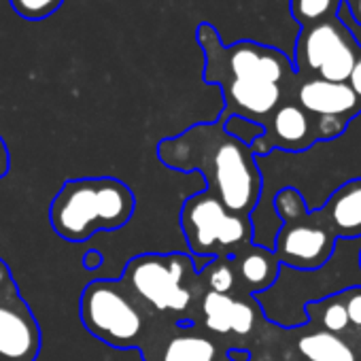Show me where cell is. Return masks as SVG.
<instances>
[{"instance_id":"6da1fadb","label":"cell","mask_w":361,"mask_h":361,"mask_svg":"<svg viewBox=\"0 0 361 361\" xmlns=\"http://www.w3.org/2000/svg\"><path fill=\"white\" fill-rule=\"evenodd\" d=\"M157 159L176 172H200L207 192L228 211L251 217L264 192V178L251 147L226 132L224 121L194 123L157 145Z\"/></svg>"},{"instance_id":"7a4b0ae2","label":"cell","mask_w":361,"mask_h":361,"mask_svg":"<svg viewBox=\"0 0 361 361\" xmlns=\"http://www.w3.org/2000/svg\"><path fill=\"white\" fill-rule=\"evenodd\" d=\"M136 196L115 176L68 178L49 204V226L66 243H85L98 232H115L130 224Z\"/></svg>"},{"instance_id":"3957f363","label":"cell","mask_w":361,"mask_h":361,"mask_svg":"<svg viewBox=\"0 0 361 361\" xmlns=\"http://www.w3.org/2000/svg\"><path fill=\"white\" fill-rule=\"evenodd\" d=\"M128 289L155 314L185 319L198 293H204L198 268L185 253H145L132 257L121 274Z\"/></svg>"},{"instance_id":"277c9868","label":"cell","mask_w":361,"mask_h":361,"mask_svg":"<svg viewBox=\"0 0 361 361\" xmlns=\"http://www.w3.org/2000/svg\"><path fill=\"white\" fill-rule=\"evenodd\" d=\"M83 327L113 348H142L151 312L121 279H96L79 300Z\"/></svg>"},{"instance_id":"5b68a950","label":"cell","mask_w":361,"mask_h":361,"mask_svg":"<svg viewBox=\"0 0 361 361\" xmlns=\"http://www.w3.org/2000/svg\"><path fill=\"white\" fill-rule=\"evenodd\" d=\"M196 41L204 54V83L215 85L221 79H251L291 87L300 81L293 71L291 58L285 56L281 49L255 41L224 45L217 30L207 22L198 24Z\"/></svg>"},{"instance_id":"8992f818","label":"cell","mask_w":361,"mask_h":361,"mask_svg":"<svg viewBox=\"0 0 361 361\" xmlns=\"http://www.w3.org/2000/svg\"><path fill=\"white\" fill-rule=\"evenodd\" d=\"M178 221L192 255L207 257V264L219 257L232 259L253 245L251 217L228 211L209 192L190 196L180 207Z\"/></svg>"},{"instance_id":"52a82bcc","label":"cell","mask_w":361,"mask_h":361,"mask_svg":"<svg viewBox=\"0 0 361 361\" xmlns=\"http://www.w3.org/2000/svg\"><path fill=\"white\" fill-rule=\"evenodd\" d=\"M359 51L357 37L338 13L327 22L300 28L291 64L302 79L346 83Z\"/></svg>"},{"instance_id":"ba28073f","label":"cell","mask_w":361,"mask_h":361,"mask_svg":"<svg viewBox=\"0 0 361 361\" xmlns=\"http://www.w3.org/2000/svg\"><path fill=\"white\" fill-rule=\"evenodd\" d=\"M336 243L338 238L323 226L317 211H308L298 219L281 224L272 251L285 268L317 270L331 259Z\"/></svg>"},{"instance_id":"9c48e42d","label":"cell","mask_w":361,"mask_h":361,"mask_svg":"<svg viewBox=\"0 0 361 361\" xmlns=\"http://www.w3.org/2000/svg\"><path fill=\"white\" fill-rule=\"evenodd\" d=\"M41 327L18 285L0 295V361H37Z\"/></svg>"},{"instance_id":"30bf717a","label":"cell","mask_w":361,"mask_h":361,"mask_svg":"<svg viewBox=\"0 0 361 361\" xmlns=\"http://www.w3.org/2000/svg\"><path fill=\"white\" fill-rule=\"evenodd\" d=\"M314 142V121L295 102L293 96L276 106V111L264 123V134L251 145V151L255 157H266L274 149H283L287 153H302L308 151Z\"/></svg>"},{"instance_id":"8fae6325","label":"cell","mask_w":361,"mask_h":361,"mask_svg":"<svg viewBox=\"0 0 361 361\" xmlns=\"http://www.w3.org/2000/svg\"><path fill=\"white\" fill-rule=\"evenodd\" d=\"M200 312L204 327L217 336L247 338L257 327L259 304L251 295L204 291L200 295Z\"/></svg>"},{"instance_id":"7c38bea8","label":"cell","mask_w":361,"mask_h":361,"mask_svg":"<svg viewBox=\"0 0 361 361\" xmlns=\"http://www.w3.org/2000/svg\"><path fill=\"white\" fill-rule=\"evenodd\" d=\"M295 102L312 117L355 119L361 104L346 83H331L323 79H302L295 90Z\"/></svg>"},{"instance_id":"4fadbf2b","label":"cell","mask_w":361,"mask_h":361,"mask_svg":"<svg viewBox=\"0 0 361 361\" xmlns=\"http://www.w3.org/2000/svg\"><path fill=\"white\" fill-rule=\"evenodd\" d=\"M317 215L336 238H361V178H350L334 190Z\"/></svg>"},{"instance_id":"5bb4252c","label":"cell","mask_w":361,"mask_h":361,"mask_svg":"<svg viewBox=\"0 0 361 361\" xmlns=\"http://www.w3.org/2000/svg\"><path fill=\"white\" fill-rule=\"evenodd\" d=\"M232 264L236 270L240 293L251 298L270 289L279 279V270H281L274 251L268 247H259L255 243L247 247L243 253H238L236 257H232Z\"/></svg>"},{"instance_id":"9a60e30c","label":"cell","mask_w":361,"mask_h":361,"mask_svg":"<svg viewBox=\"0 0 361 361\" xmlns=\"http://www.w3.org/2000/svg\"><path fill=\"white\" fill-rule=\"evenodd\" d=\"M304 312H306V325H310L312 329L334 334V336L342 338L344 342H348L353 348V327H350V321H348V314H346L340 293L306 304Z\"/></svg>"},{"instance_id":"2e32d148","label":"cell","mask_w":361,"mask_h":361,"mask_svg":"<svg viewBox=\"0 0 361 361\" xmlns=\"http://www.w3.org/2000/svg\"><path fill=\"white\" fill-rule=\"evenodd\" d=\"M149 361H217V344L209 336L183 329L168 338Z\"/></svg>"},{"instance_id":"e0dca14e","label":"cell","mask_w":361,"mask_h":361,"mask_svg":"<svg viewBox=\"0 0 361 361\" xmlns=\"http://www.w3.org/2000/svg\"><path fill=\"white\" fill-rule=\"evenodd\" d=\"M298 350L306 361H361L348 342L312 327L300 336Z\"/></svg>"},{"instance_id":"ac0fdd59","label":"cell","mask_w":361,"mask_h":361,"mask_svg":"<svg viewBox=\"0 0 361 361\" xmlns=\"http://www.w3.org/2000/svg\"><path fill=\"white\" fill-rule=\"evenodd\" d=\"M342 0H289L291 18L300 28H308L327 22L340 13Z\"/></svg>"},{"instance_id":"d6986e66","label":"cell","mask_w":361,"mask_h":361,"mask_svg":"<svg viewBox=\"0 0 361 361\" xmlns=\"http://www.w3.org/2000/svg\"><path fill=\"white\" fill-rule=\"evenodd\" d=\"M198 279L204 287V291H217V293H240L238 279L232 259H213L204 268L198 270ZM243 295V293H240Z\"/></svg>"},{"instance_id":"ffe728a7","label":"cell","mask_w":361,"mask_h":361,"mask_svg":"<svg viewBox=\"0 0 361 361\" xmlns=\"http://www.w3.org/2000/svg\"><path fill=\"white\" fill-rule=\"evenodd\" d=\"M9 3L20 18L28 22H41L58 13L64 0H9Z\"/></svg>"},{"instance_id":"44dd1931","label":"cell","mask_w":361,"mask_h":361,"mask_svg":"<svg viewBox=\"0 0 361 361\" xmlns=\"http://www.w3.org/2000/svg\"><path fill=\"white\" fill-rule=\"evenodd\" d=\"M340 298L344 302V308L353 327V350L361 359V285L340 291Z\"/></svg>"},{"instance_id":"7402d4cb","label":"cell","mask_w":361,"mask_h":361,"mask_svg":"<svg viewBox=\"0 0 361 361\" xmlns=\"http://www.w3.org/2000/svg\"><path fill=\"white\" fill-rule=\"evenodd\" d=\"M224 128L228 134H232L234 138H238L240 142H245L249 147L264 134V128L259 123H253V121L243 119V117H228L224 121Z\"/></svg>"},{"instance_id":"603a6c76","label":"cell","mask_w":361,"mask_h":361,"mask_svg":"<svg viewBox=\"0 0 361 361\" xmlns=\"http://www.w3.org/2000/svg\"><path fill=\"white\" fill-rule=\"evenodd\" d=\"M346 85L353 90L355 98H357L359 104H361V51H359V56H357V60H355V66H353V71H350V75H348V79H346Z\"/></svg>"},{"instance_id":"cb8c5ba5","label":"cell","mask_w":361,"mask_h":361,"mask_svg":"<svg viewBox=\"0 0 361 361\" xmlns=\"http://www.w3.org/2000/svg\"><path fill=\"white\" fill-rule=\"evenodd\" d=\"M11 170V155H9V147L5 142V138L0 136V178H5Z\"/></svg>"},{"instance_id":"d4e9b609","label":"cell","mask_w":361,"mask_h":361,"mask_svg":"<svg viewBox=\"0 0 361 361\" xmlns=\"http://www.w3.org/2000/svg\"><path fill=\"white\" fill-rule=\"evenodd\" d=\"M342 5L350 13V18L361 26V0H342Z\"/></svg>"},{"instance_id":"484cf974","label":"cell","mask_w":361,"mask_h":361,"mask_svg":"<svg viewBox=\"0 0 361 361\" xmlns=\"http://www.w3.org/2000/svg\"><path fill=\"white\" fill-rule=\"evenodd\" d=\"M228 361H251V350L249 348H230L226 353Z\"/></svg>"},{"instance_id":"4316f807","label":"cell","mask_w":361,"mask_h":361,"mask_svg":"<svg viewBox=\"0 0 361 361\" xmlns=\"http://www.w3.org/2000/svg\"><path fill=\"white\" fill-rule=\"evenodd\" d=\"M100 264H102V253H100V251H90V253L85 255V259H83V266H85L87 270H96Z\"/></svg>"},{"instance_id":"83f0119b","label":"cell","mask_w":361,"mask_h":361,"mask_svg":"<svg viewBox=\"0 0 361 361\" xmlns=\"http://www.w3.org/2000/svg\"><path fill=\"white\" fill-rule=\"evenodd\" d=\"M357 266H359V270H361V245H359V251H357Z\"/></svg>"}]
</instances>
